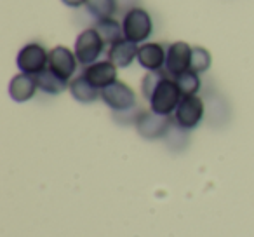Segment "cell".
<instances>
[{
	"label": "cell",
	"instance_id": "1",
	"mask_svg": "<svg viewBox=\"0 0 254 237\" xmlns=\"http://www.w3.org/2000/svg\"><path fill=\"white\" fill-rule=\"evenodd\" d=\"M181 99H183V94H181L176 80H174L173 77H169V75H166V77L159 82V85H157L155 91L152 92V96H150V99H148L150 110L159 113V115L171 117V115H174V112H176Z\"/></svg>",
	"mask_w": 254,
	"mask_h": 237
},
{
	"label": "cell",
	"instance_id": "2",
	"mask_svg": "<svg viewBox=\"0 0 254 237\" xmlns=\"http://www.w3.org/2000/svg\"><path fill=\"white\" fill-rule=\"evenodd\" d=\"M120 23H122L124 39L131 40L138 46L148 42V39L153 33V19L150 12L143 7H134L131 11L124 12V18Z\"/></svg>",
	"mask_w": 254,
	"mask_h": 237
},
{
	"label": "cell",
	"instance_id": "3",
	"mask_svg": "<svg viewBox=\"0 0 254 237\" xmlns=\"http://www.w3.org/2000/svg\"><path fill=\"white\" fill-rule=\"evenodd\" d=\"M105 40L101 39V35L98 33V30L94 26L91 28H85L78 33L77 40H75V47L73 53L78 60V65L82 67H89V65L99 61L101 54L105 53Z\"/></svg>",
	"mask_w": 254,
	"mask_h": 237
},
{
	"label": "cell",
	"instance_id": "4",
	"mask_svg": "<svg viewBox=\"0 0 254 237\" xmlns=\"http://www.w3.org/2000/svg\"><path fill=\"white\" fill-rule=\"evenodd\" d=\"M16 67L21 74L39 75L49 68V51L40 42H30L19 49L16 56Z\"/></svg>",
	"mask_w": 254,
	"mask_h": 237
},
{
	"label": "cell",
	"instance_id": "5",
	"mask_svg": "<svg viewBox=\"0 0 254 237\" xmlns=\"http://www.w3.org/2000/svg\"><path fill=\"white\" fill-rule=\"evenodd\" d=\"M204 112L205 106L200 96H183L176 112H174V124L185 131H191L202 122Z\"/></svg>",
	"mask_w": 254,
	"mask_h": 237
},
{
	"label": "cell",
	"instance_id": "6",
	"mask_svg": "<svg viewBox=\"0 0 254 237\" xmlns=\"http://www.w3.org/2000/svg\"><path fill=\"white\" fill-rule=\"evenodd\" d=\"M101 99L112 112H126L136 106V92L126 82H113L101 91Z\"/></svg>",
	"mask_w": 254,
	"mask_h": 237
},
{
	"label": "cell",
	"instance_id": "7",
	"mask_svg": "<svg viewBox=\"0 0 254 237\" xmlns=\"http://www.w3.org/2000/svg\"><path fill=\"white\" fill-rule=\"evenodd\" d=\"M191 51H193V47L188 42H183V40L169 44L164 72L173 79L180 77L181 74L188 72L190 70V63H191Z\"/></svg>",
	"mask_w": 254,
	"mask_h": 237
},
{
	"label": "cell",
	"instance_id": "8",
	"mask_svg": "<svg viewBox=\"0 0 254 237\" xmlns=\"http://www.w3.org/2000/svg\"><path fill=\"white\" fill-rule=\"evenodd\" d=\"M134 126L138 129L139 136H143L145 140H160L169 133L171 117L159 115L152 110H143Z\"/></svg>",
	"mask_w": 254,
	"mask_h": 237
},
{
	"label": "cell",
	"instance_id": "9",
	"mask_svg": "<svg viewBox=\"0 0 254 237\" xmlns=\"http://www.w3.org/2000/svg\"><path fill=\"white\" fill-rule=\"evenodd\" d=\"M78 60L73 51L64 46H56L49 51V70L54 72L58 77L70 82L77 72Z\"/></svg>",
	"mask_w": 254,
	"mask_h": 237
},
{
	"label": "cell",
	"instance_id": "10",
	"mask_svg": "<svg viewBox=\"0 0 254 237\" xmlns=\"http://www.w3.org/2000/svg\"><path fill=\"white\" fill-rule=\"evenodd\" d=\"M117 70H119V68L110 60H99V61H96V63L89 65V67H85L82 74H84V77L87 79L96 89L103 91L105 87H108L113 82L119 80V79H117L119 77V72Z\"/></svg>",
	"mask_w": 254,
	"mask_h": 237
},
{
	"label": "cell",
	"instance_id": "11",
	"mask_svg": "<svg viewBox=\"0 0 254 237\" xmlns=\"http://www.w3.org/2000/svg\"><path fill=\"white\" fill-rule=\"evenodd\" d=\"M167 49L160 42H145L138 49V63L146 72H160L166 67Z\"/></svg>",
	"mask_w": 254,
	"mask_h": 237
},
{
	"label": "cell",
	"instance_id": "12",
	"mask_svg": "<svg viewBox=\"0 0 254 237\" xmlns=\"http://www.w3.org/2000/svg\"><path fill=\"white\" fill-rule=\"evenodd\" d=\"M138 49H139L138 44L131 42V40H127V39H122L117 44L108 47L106 58H108L117 68H127V67H131L132 61L138 60Z\"/></svg>",
	"mask_w": 254,
	"mask_h": 237
},
{
	"label": "cell",
	"instance_id": "13",
	"mask_svg": "<svg viewBox=\"0 0 254 237\" xmlns=\"http://www.w3.org/2000/svg\"><path fill=\"white\" fill-rule=\"evenodd\" d=\"M39 91V84H37L35 75L21 74L11 79V84H9V96L14 99L16 103H25L35 96V92Z\"/></svg>",
	"mask_w": 254,
	"mask_h": 237
},
{
	"label": "cell",
	"instance_id": "14",
	"mask_svg": "<svg viewBox=\"0 0 254 237\" xmlns=\"http://www.w3.org/2000/svg\"><path fill=\"white\" fill-rule=\"evenodd\" d=\"M70 94L73 96V99H77L78 103H84V105H89V103H94L96 99H101V91L96 89L87 79L84 77V74L77 75L70 80Z\"/></svg>",
	"mask_w": 254,
	"mask_h": 237
},
{
	"label": "cell",
	"instance_id": "15",
	"mask_svg": "<svg viewBox=\"0 0 254 237\" xmlns=\"http://www.w3.org/2000/svg\"><path fill=\"white\" fill-rule=\"evenodd\" d=\"M37 84H39L40 91L46 92V94H49V96H58L70 87V82L58 77V75L54 74V72H51L49 68L44 70L42 74L37 75Z\"/></svg>",
	"mask_w": 254,
	"mask_h": 237
},
{
	"label": "cell",
	"instance_id": "16",
	"mask_svg": "<svg viewBox=\"0 0 254 237\" xmlns=\"http://www.w3.org/2000/svg\"><path fill=\"white\" fill-rule=\"evenodd\" d=\"M94 28L98 30V33L101 35V39L105 40L106 46H113L119 40L124 39V30H122V23H119L115 18H106V19H99L94 23Z\"/></svg>",
	"mask_w": 254,
	"mask_h": 237
},
{
	"label": "cell",
	"instance_id": "17",
	"mask_svg": "<svg viewBox=\"0 0 254 237\" xmlns=\"http://www.w3.org/2000/svg\"><path fill=\"white\" fill-rule=\"evenodd\" d=\"M85 11L94 19V23L99 19L113 18L119 11V0H87Z\"/></svg>",
	"mask_w": 254,
	"mask_h": 237
},
{
	"label": "cell",
	"instance_id": "18",
	"mask_svg": "<svg viewBox=\"0 0 254 237\" xmlns=\"http://www.w3.org/2000/svg\"><path fill=\"white\" fill-rule=\"evenodd\" d=\"M174 80H176L178 87H180V91L183 96H195L202 87L200 75L195 74V72H191V70L181 74L180 77H176Z\"/></svg>",
	"mask_w": 254,
	"mask_h": 237
},
{
	"label": "cell",
	"instance_id": "19",
	"mask_svg": "<svg viewBox=\"0 0 254 237\" xmlns=\"http://www.w3.org/2000/svg\"><path fill=\"white\" fill-rule=\"evenodd\" d=\"M212 65V56L205 47L195 46L193 51H191V63H190V70L195 72V74H204L211 68Z\"/></svg>",
	"mask_w": 254,
	"mask_h": 237
},
{
	"label": "cell",
	"instance_id": "20",
	"mask_svg": "<svg viewBox=\"0 0 254 237\" xmlns=\"http://www.w3.org/2000/svg\"><path fill=\"white\" fill-rule=\"evenodd\" d=\"M166 72L160 70V72H148V74L143 77L141 80V92H143V98L145 99H150L152 92L155 91V87L159 85V82L166 77Z\"/></svg>",
	"mask_w": 254,
	"mask_h": 237
},
{
	"label": "cell",
	"instance_id": "21",
	"mask_svg": "<svg viewBox=\"0 0 254 237\" xmlns=\"http://www.w3.org/2000/svg\"><path fill=\"white\" fill-rule=\"evenodd\" d=\"M143 110H139L138 106L131 110H126V112H113V117H115V121L120 122V124H136L138 121V117L141 115Z\"/></svg>",
	"mask_w": 254,
	"mask_h": 237
},
{
	"label": "cell",
	"instance_id": "22",
	"mask_svg": "<svg viewBox=\"0 0 254 237\" xmlns=\"http://www.w3.org/2000/svg\"><path fill=\"white\" fill-rule=\"evenodd\" d=\"M61 2L70 9H80L85 7V4H87V0H61Z\"/></svg>",
	"mask_w": 254,
	"mask_h": 237
}]
</instances>
